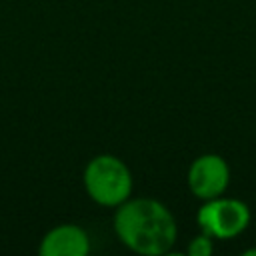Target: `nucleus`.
<instances>
[{"mask_svg": "<svg viewBox=\"0 0 256 256\" xmlns=\"http://www.w3.org/2000/svg\"><path fill=\"white\" fill-rule=\"evenodd\" d=\"M114 230L124 246L144 256L170 252L178 236L172 212L154 198H128L116 206Z\"/></svg>", "mask_w": 256, "mask_h": 256, "instance_id": "nucleus-1", "label": "nucleus"}, {"mask_svg": "<svg viewBox=\"0 0 256 256\" xmlns=\"http://www.w3.org/2000/svg\"><path fill=\"white\" fill-rule=\"evenodd\" d=\"M84 188L96 204L116 208L130 198L132 192L130 168L118 156L112 154L94 156L84 168Z\"/></svg>", "mask_w": 256, "mask_h": 256, "instance_id": "nucleus-2", "label": "nucleus"}, {"mask_svg": "<svg viewBox=\"0 0 256 256\" xmlns=\"http://www.w3.org/2000/svg\"><path fill=\"white\" fill-rule=\"evenodd\" d=\"M250 218L252 214L244 200L226 198L224 194L204 200V204L196 212L200 232L212 236L214 240H228L240 236L250 226Z\"/></svg>", "mask_w": 256, "mask_h": 256, "instance_id": "nucleus-3", "label": "nucleus"}, {"mask_svg": "<svg viewBox=\"0 0 256 256\" xmlns=\"http://www.w3.org/2000/svg\"><path fill=\"white\" fill-rule=\"evenodd\" d=\"M230 184V166L220 154H202L188 168V188L200 200L218 198Z\"/></svg>", "mask_w": 256, "mask_h": 256, "instance_id": "nucleus-4", "label": "nucleus"}, {"mask_svg": "<svg viewBox=\"0 0 256 256\" xmlns=\"http://www.w3.org/2000/svg\"><path fill=\"white\" fill-rule=\"evenodd\" d=\"M90 252L88 234L76 224H60L40 240L42 256H86Z\"/></svg>", "mask_w": 256, "mask_h": 256, "instance_id": "nucleus-5", "label": "nucleus"}, {"mask_svg": "<svg viewBox=\"0 0 256 256\" xmlns=\"http://www.w3.org/2000/svg\"><path fill=\"white\" fill-rule=\"evenodd\" d=\"M212 240H214L212 236L200 232L198 236H194V238L190 240V244H188V254H190V256H210V254L214 252V242H212Z\"/></svg>", "mask_w": 256, "mask_h": 256, "instance_id": "nucleus-6", "label": "nucleus"}, {"mask_svg": "<svg viewBox=\"0 0 256 256\" xmlns=\"http://www.w3.org/2000/svg\"><path fill=\"white\" fill-rule=\"evenodd\" d=\"M252 254H256V248H248V250H244V256H252Z\"/></svg>", "mask_w": 256, "mask_h": 256, "instance_id": "nucleus-7", "label": "nucleus"}]
</instances>
